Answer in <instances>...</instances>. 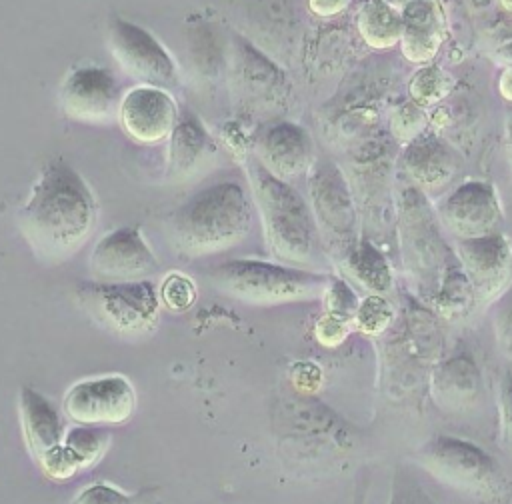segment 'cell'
<instances>
[{"mask_svg": "<svg viewBox=\"0 0 512 504\" xmlns=\"http://www.w3.org/2000/svg\"><path fill=\"white\" fill-rule=\"evenodd\" d=\"M322 302H324V312L326 314L354 324L356 310H358L360 302H358L354 290L342 278H336V276L330 278V282L324 290Z\"/></svg>", "mask_w": 512, "mask_h": 504, "instance_id": "30", "label": "cell"}, {"mask_svg": "<svg viewBox=\"0 0 512 504\" xmlns=\"http://www.w3.org/2000/svg\"><path fill=\"white\" fill-rule=\"evenodd\" d=\"M436 210L416 186L402 190L398 202V240L404 270L418 296L434 304L450 272L460 264L440 238Z\"/></svg>", "mask_w": 512, "mask_h": 504, "instance_id": "6", "label": "cell"}, {"mask_svg": "<svg viewBox=\"0 0 512 504\" xmlns=\"http://www.w3.org/2000/svg\"><path fill=\"white\" fill-rule=\"evenodd\" d=\"M18 414L26 446L38 464L64 442V422L56 406L40 392L22 386L18 394Z\"/></svg>", "mask_w": 512, "mask_h": 504, "instance_id": "22", "label": "cell"}, {"mask_svg": "<svg viewBox=\"0 0 512 504\" xmlns=\"http://www.w3.org/2000/svg\"><path fill=\"white\" fill-rule=\"evenodd\" d=\"M490 312L496 348L512 364V286L490 306Z\"/></svg>", "mask_w": 512, "mask_h": 504, "instance_id": "31", "label": "cell"}, {"mask_svg": "<svg viewBox=\"0 0 512 504\" xmlns=\"http://www.w3.org/2000/svg\"><path fill=\"white\" fill-rule=\"evenodd\" d=\"M392 316H394V310L390 302L380 294H370L358 304L354 324L364 334H380L388 328V324L392 322Z\"/></svg>", "mask_w": 512, "mask_h": 504, "instance_id": "29", "label": "cell"}, {"mask_svg": "<svg viewBox=\"0 0 512 504\" xmlns=\"http://www.w3.org/2000/svg\"><path fill=\"white\" fill-rule=\"evenodd\" d=\"M498 90H500V96L512 104V66H508V68L500 74V78H498Z\"/></svg>", "mask_w": 512, "mask_h": 504, "instance_id": "36", "label": "cell"}, {"mask_svg": "<svg viewBox=\"0 0 512 504\" xmlns=\"http://www.w3.org/2000/svg\"><path fill=\"white\" fill-rule=\"evenodd\" d=\"M356 28L368 46L386 50L402 40V14L390 0H362Z\"/></svg>", "mask_w": 512, "mask_h": 504, "instance_id": "24", "label": "cell"}, {"mask_svg": "<svg viewBox=\"0 0 512 504\" xmlns=\"http://www.w3.org/2000/svg\"><path fill=\"white\" fill-rule=\"evenodd\" d=\"M66 448L72 452L74 460L78 462L80 470L96 464L102 454L106 452L110 444V432L104 430L102 426H86L78 424L70 430H66L64 436Z\"/></svg>", "mask_w": 512, "mask_h": 504, "instance_id": "25", "label": "cell"}, {"mask_svg": "<svg viewBox=\"0 0 512 504\" xmlns=\"http://www.w3.org/2000/svg\"><path fill=\"white\" fill-rule=\"evenodd\" d=\"M106 48L122 72L138 84H150L166 90L180 84L176 60L144 26L112 16L106 24Z\"/></svg>", "mask_w": 512, "mask_h": 504, "instance_id": "9", "label": "cell"}, {"mask_svg": "<svg viewBox=\"0 0 512 504\" xmlns=\"http://www.w3.org/2000/svg\"><path fill=\"white\" fill-rule=\"evenodd\" d=\"M124 92L104 66H78L66 74L58 90L62 114L78 124H108L118 120Z\"/></svg>", "mask_w": 512, "mask_h": 504, "instance_id": "12", "label": "cell"}, {"mask_svg": "<svg viewBox=\"0 0 512 504\" xmlns=\"http://www.w3.org/2000/svg\"><path fill=\"white\" fill-rule=\"evenodd\" d=\"M198 290L190 276L182 272H170L160 284V300L172 312H184L196 302Z\"/></svg>", "mask_w": 512, "mask_h": 504, "instance_id": "28", "label": "cell"}, {"mask_svg": "<svg viewBox=\"0 0 512 504\" xmlns=\"http://www.w3.org/2000/svg\"><path fill=\"white\" fill-rule=\"evenodd\" d=\"M436 216L454 240H468L498 232L504 222V208L494 184L468 180L438 202Z\"/></svg>", "mask_w": 512, "mask_h": 504, "instance_id": "11", "label": "cell"}, {"mask_svg": "<svg viewBox=\"0 0 512 504\" xmlns=\"http://www.w3.org/2000/svg\"><path fill=\"white\" fill-rule=\"evenodd\" d=\"M88 268L98 282H140L154 276L160 262L138 226H120L96 242Z\"/></svg>", "mask_w": 512, "mask_h": 504, "instance_id": "13", "label": "cell"}, {"mask_svg": "<svg viewBox=\"0 0 512 504\" xmlns=\"http://www.w3.org/2000/svg\"><path fill=\"white\" fill-rule=\"evenodd\" d=\"M400 164L410 184L426 194L442 190L456 176L460 156L448 142L424 132L404 146Z\"/></svg>", "mask_w": 512, "mask_h": 504, "instance_id": "20", "label": "cell"}, {"mask_svg": "<svg viewBox=\"0 0 512 504\" xmlns=\"http://www.w3.org/2000/svg\"><path fill=\"white\" fill-rule=\"evenodd\" d=\"M216 160V142L204 128L202 120L184 110L168 138L166 152V180L170 184L186 182L204 172Z\"/></svg>", "mask_w": 512, "mask_h": 504, "instance_id": "18", "label": "cell"}, {"mask_svg": "<svg viewBox=\"0 0 512 504\" xmlns=\"http://www.w3.org/2000/svg\"><path fill=\"white\" fill-rule=\"evenodd\" d=\"M434 402L452 414H466L478 408L484 398V380L478 364L468 354L442 362L430 382Z\"/></svg>", "mask_w": 512, "mask_h": 504, "instance_id": "21", "label": "cell"}, {"mask_svg": "<svg viewBox=\"0 0 512 504\" xmlns=\"http://www.w3.org/2000/svg\"><path fill=\"white\" fill-rule=\"evenodd\" d=\"M180 110L166 88L150 86V84H136L124 92L118 122L128 138L138 144H158L168 140Z\"/></svg>", "mask_w": 512, "mask_h": 504, "instance_id": "16", "label": "cell"}, {"mask_svg": "<svg viewBox=\"0 0 512 504\" xmlns=\"http://www.w3.org/2000/svg\"><path fill=\"white\" fill-rule=\"evenodd\" d=\"M206 278L224 296L252 306L322 300L332 276L266 260L238 258L216 264Z\"/></svg>", "mask_w": 512, "mask_h": 504, "instance_id": "4", "label": "cell"}, {"mask_svg": "<svg viewBox=\"0 0 512 504\" xmlns=\"http://www.w3.org/2000/svg\"><path fill=\"white\" fill-rule=\"evenodd\" d=\"M416 462L442 486L478 504H510L512 480L500 462L478 444L456 436H434L418 452Z\"/></svg>", "mask_w": 512, "mask_h": 504, "instance_id": "5", "label": "cell"}, {"mask_svg": "<svg viewBox=\"0 0 512 504\" xmlns=\"http://www.w3.org/2000/svg\"><path fill=\"white\" fill-rule=\"evenodd\" d=\"M402 14L400 48L406 60L428 64L446 36V14L440 0H390Z\"/></svg>", "mask_w": 512, "mask_h": 504, "instance_id": "19", "label": "cell"}, {"mask_svg": "<svg viewBox=\"0 0 512 504\" xmlns=\"http://www.w3.org/2000/svg\"><path fill=\"white\" fill-rule=\"evenodd\" d=\"M506 144H508V154H510V162H512V106L506 114Z\"/></svg>", "mask_w": 512, "mask_h": 504, "instance_id": "37", "label": "cell"}, {"mask_svg": "<svg viewBox=\"0 0 512 504\" xmlns=\"http://www.w3.org/2000/svg\"><path fill=\"white\" fill-rule=\"evenodd\" d=\"M74 300L80 310L106 332L142 336L158 322L160 288L150 280L140 282H78Z\"/></svg>", "mask_w": 512, "mask_h": 504, "instance_id": "7", "label": "cell"}, {"mask_svg": "<svg viewBox=\"0 0 512 504\" xmlns=\"http://www.w3.org/2000/svg\"><path fill=\"white\" fill-rule=\"evenodd\" d=\"M268 252L282 264L308 266L320 232L310 202L290 182L272 176L256 158L244 162Z\"/></svg>", "mask_w": 512, "mask_h": 504, "instance_id": "3", "label": "cell"}, {"mask_svg": "<svg viewBox=\"0 0 512 504\" xmlns=\"http://www.w3.org/2000/svg\"><path fill=\"white\" fill-rule=\"evenodd\" d=\"M72 504H142V494L128 496L108 484H92L84 488Z\"/></svg>", "mask_w": 512, "mask_h": 504, "instance_id": "33", "label": "cell"}, {"mask_svg": "<svg viewBox=\"0 0 512 504\" xmlns=\"http://www.w3.org/2000/svg\"><path fill=\"white\" fill-rule=\"evenodd\" d=\"M228 62L232 88L240 102L264 108L278 106L286 98L290 90L286 74L242 36L232 38Z\"/></svg>", "mask_w": 512, "mask_h": 504, "instance_id": "15", "label": "cell"}, {"mask_svg": "<svg viewBox=\"0 0 512 504\" xmlns=\"http://www.w3.org/2000/svg\"><path fill=\"white\" fill-rule=\"evenodd\" d=\"M426 112L416 102L408 100L402 106H398L390 116V132L400 144H410L420 134H424L426 128Z\"/></svg>", "mask_w": 512, "mask_h": 504, "instance_id": "27", "label": "cell"}, {"mask_svg": "<svg viewBox=\"0 0 512 504\" xmlns=\"http://www.w3.org/2000/svg\"><path fill=\"white\" fill-rule=\"evenodd\" d=\"M350 326H352L350 322L340 320V318L330 316V314L324 312V314L320 316V320L316 322L314 332H316V338H318L320 344H324V346H328V348H334V346H338V344L348 336Z\"/></svg>", "mask_w": 512, "mask_h": 504, "instance_id": "34", "label": "cell"}, {"mask_svg": "<svg viewBox=\"0 0 512 504\" xmlns=\"http://www.w3.org/2000/svg\"><path fill=\"white\" fill-rule=\"evenodd\" d=\"M498 432L500 446L512 452V370H506L498 384Z\"/></svg>", "mask_w": 512, "mask_h": 504, "instance_id": "32", "label": "cell"}, {"mask_svg": "<svg viewBox=\"0 0 512 504\" xmlns=\"http://www.w3.org/2000/svg\"><path fill=\"white\" fill-rule=\"evenodd\" d=\"M254 224V198L236 180L196 190L166 218L172 250L188 260L206 258L238 246Z\"/></svg>", "mask_w": 512, "mask_h": 504, "instance_id": "2", "label": "cell"}, {"mask_svg": "<svg viewBox=\"0 0 512 504\" xmlns=\"http://www.w3.org/2000/svg\"><path fill=\"white\" fill-rule=\"evenodd\" d=\"M96 220L98 202L92 188L64 158L44 164L14 212L20 236L48 266L72 258L92 236Z\"/></svg>", "mask_w": 512, "mask_h": 504, "instance_id": "1", "label": "cell"}, {"mask_svg": "<svg viewBox=\"0 0 512 504\" xmlns=\"http://www.w3.org/2000/svg\"><path fill=\"white\" fill-rule=\"evenodd\" d=\"M308 198L320 232V244L342 262L360 242L358 212L350 184L330 160H314L308 170Z\"/></svg>", "mask_w": 512, "mask_h": 504, "instance_id": "8", "label": "cell"}, {"mask_svg": "<svg viewBox=\"0 0 512 504\" xmlns=\"http://www.w3.org/2000/svg\"><path fill=\"white\" fill-rule=\"evenodd\" d=\"M136 410V392L124 376H100L76 382L64 396V412L76 424L118 426Z\"/></svg>", "mask_w": 512, "mask_h": 504, "instance_id": "14", "label": "cell"}, {"mask_svg": "<svg viewBox=\"0 0 512 504\" xmlns=\"http://www.w3.org/2000/svg\"><path fill=\"white\" fill-rule=\"evenodd\" d=\"M500 6H502L506 12H512V0H500Z\"/></svg>", "mask_w": 512, "mask_h": 504, "instance_id": "38", "label": "cell"}, {"mask_svg": "<svg viewBox=\"0 0 512 504\" xmlns=\"http://www.w3.org/2000/svg\"><path fill=\"white\" fill-rule=\"evenodd\" d=\"M454 252L470 282L476 306H492L512 286V242L502 230L454 240Z\"/></svg>", "mask_w": 512, "mask_h": 504, "instance_id": "10", "label": "cell"}, {"mask_svg": "<svg viewBox=\"0 0 512 504\" xmlns=\"http://www.w3.org/2000/svg\"><path fill=\"white\" fill-rule=\"evenodd\" d=\"M454 88V78L436 64H424L410 80V100L422 108L434 106L444 100Z\"/></svg>", "mask_w": 512, "mask_h": 504, "instance_id": "26", "label": "cell"}, {"mask_svg": "<svg viewBox=\"0 0 512 504\" xmlns=\"http://www.w3.org/2000/svg\"><path fill=\"white\" fill-rule=\"evenodd\" d=\"M310 12H314L320 18H330L340 12H344L350 4V0H306Z\"/></svg>", "mask_w": 512, "mask_h": 504, "instance_id": "35", "label": "cell"}, {"mask_svg": "<svg viewBox=\"0 0 512 504\" xmlns=\"http://www.w3.org/2000/svg\"><path fill=\"white\" fill-rule=\"evenodd\" d=\"M338 264L352 282H356L370 294L384 296L386 292L392 290L394 276L390 264L384 252L366 238H360L356 248Z\"/></svg>", "mask_w": 512, "mask_h": 504, "instance_id": "23", "label": "cell"}, {"mask_svg": "<svg viewBox=\"0 0 512 504\" xmlns=\"http://www.w3.org/2000/svg\"><path fill=\"white\" fill-rule=\"evenodd\" d=\"M254 158L276 178L294 180L314 164L310 134L296 122H276L264 128L254 142Z\"/></svg>", "mask_w": 512, "mask_h": 504, "instance_id": "17", "label": "cell"}, {"mask_svg": "<svg viewBox=\"0 0 512 504\" xmlns=\"http://www.w3.org/2000/svg\"><path fill=\"white\" fill-rule=\"evenodd\" d=\"M354 504H364V494H362V492L356 496V502H354Z\"/></svg>", "mask_w": 512, "mask_h": 504, "instance_id": "39", "label": "cell"}]
</instances>
